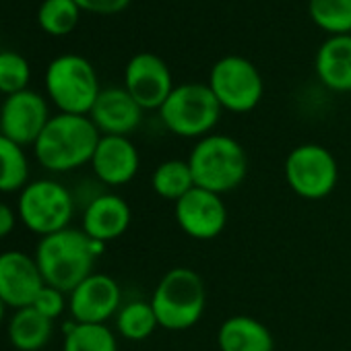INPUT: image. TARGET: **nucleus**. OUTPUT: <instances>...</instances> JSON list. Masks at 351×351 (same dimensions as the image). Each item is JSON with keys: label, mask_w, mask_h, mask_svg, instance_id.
<instances>
[{"label": "nucleus", "mask_w": 351, "mask_h": 351, "mask_svg": "<svg viewBox=\"0 0 351 351\" xmlns=\"http://www.w3.org/2000/svg\"><path fill=\"white\" fill-rule=\"evenodd\" d=\"M101 132L89 116L56 114L34 143L36 161L50 173H69L91 163Z\"/></svg>", "instance_id": "obj_1"}, {"label": "nucleus", "mask_w": 351, "mask_h": 351, "mask_svg": "<svg viewBox=\"0 0 351 351\" xmlns=\"http://www.w3.org/2000/svg\"><path fill=\"white\" fill-rule=\"evenodd\" d=\"M104 246L106 244L87 238L83 230L66 228L40 238L34 256L46 285L71 293L93 273L95 258L104 252Z\"/></svg>", "instance_id": "obj_2"}, {"label": "nucleus", "mask_w": 351, "mask_h": 351, "mask_svg": "<svg viewBox=\"0 0 351 351\" xmlns=\"http://www.w3.org/2000/svg\"><path fill=\"white\" fill-rule=\"evenodd\" d=\"M207 291L203 277L189 267L169 269L151 295V308L159 326L167 330H186L205 312Z\"/></svg>", "instance_id": "obj_3"}, {"label": "nucleus", "mask_w": 351, "mask_h": 351, "mask_svg": "<svg viewBox=\"0 0 351 351\" xmlns=\"http://www.w3.org/2000/svg\"><path fill=\"white\" fill-rule=\"evenodd\" d=\"M189 165L199 189L223 195L244 182L248 155L236 138L228 134H207L195 145Z\"/></svg>", "instance_id": "obj_4"}, {"label": "nucleus", "mask_w": 351, "mask_h": 351, "mask_svg": "<svg viewBox=\"0 0 351 351\" xmlns=\"http://www.w3.org/2000/svg\"><path fill=\"white\" fill-rule=\"evenodd\" d=\"M48 99L58 108L60 114L89 116L101 85L93 64L79 54L56 56L44 77Z\"/></svg>", "instance_id": "obj_5"}, {"label": "nucleus", "mask_w": 351, "mask_h": 351, "mask_svg": "<svg viewBox=\"0 0 351 351\" xmlns=\"http://www.w3.org/2000/svg\"><path fill=\"white\" fill-rule=\"evenodd\" d=\"M75 207L73 193L54 178L32 180L19 193L15 205L19 221L40 238L66 230L75 217Z\"/></svg>", "instance_id": "obj_6"}, {"label": "nucleus", "mask_w": 351, "mask_h": 351, "mask_svg": "<svg viewBox=\"0 0 351 351\" xmlns=\"http://www.w3.org/2000/svg\"><path fill=\"white\" fill-rule=\"evenodd\" d=\"M221 110L209 85L184 83L173 87L159 108V116L169 132L184 138H203L219 122Z\"/></svg>", "instance_id": "obj_7"}, {"label": "nucleus", "mask_w": 351, "mask_h": 351, "mask_svg": "<svg viewBox=\"0 0 351 351\" xmlns=\"http://www.w3.org/2000/svg\"><path fill=\"white\" fill-rule=\"evenodd\" d=\"M223 110L246 114L254 110L265 93V83L258 69L244 56L219 58L209 75L207 83Z\"/></svg>", "instance_id": "obj_8"}, {"label": "nucleus", "mask_w": 351, "mask_h": 351, "mask_svg": "<svg viewBox=\"0 0 351 351\" xmlns=\"http://www.w3.org/2000/svg\"><path fill=\"white\" fill-rule=\"evenodd\" d=\"M339 167L332 153L316 143H306L289 151L285 159V180L289 189L308 201L324 199L332 193Z\"/></svg>", "instance_id": "obj_9"}, {"label": "nucleus", "mask_w": 351, "mask_h": 351, "mask_svg": "<svg viewBox=\"0 0 351 351\" xmlns=\"http://www.w3.org/2000/svg\"><path fill=\"white\" fill-rule=\"evenodd\" d=\"M50 118L48 99L34 89H25L7 95L0 106V134L21 147H34Z\"/></svg>", "instance_id": "obj_10"}, {"label": "nucleus", "mask_w": 351, "mask_h": 351, "mask_svg": "<svg viewBox=\"0 0 351 351\" xmlns=\"http://www.w3.org/2000/svg\"><path fill=\"white\" fill-rule=\"evenodd\" d=\"M120 308V285L106 273H91L69 293L71 318L81 324H106Z\"/></svg>", "instance_id": "obj_11"}, {"label": "nucleus", "mask_w": 351, "mask_h": 351, "mask_svg": "<svg viewBox=\"0 0 351 351\" xmlns=\"http://www.w3.org/2000/svg\"><path fill=\"white\" fill-rule=\"evenodd\" d=\"M124 89L143 110H159L173 91L171 71L157 54H134L124 69Z\"/></svg>", "instance_id": "obj_12"}, {"label": "nucleus", "mask_w": 351, "mask_h": 351, "mask_svg": "<svg viewBox=\"0 0 351 351\" xmlns=\"http://www.w3.org/2000/svg\"><path fill=\"white\" fill-rule=\"evenodd\" d=\"M173 215L180 230L195 240H213L228 223V209L221 195L199 186L186 193L180 201H176Z\"/></svg>", "instance_id": "obj_13"}, {"label": "nucleus", "mask_w": 351, "mask_h": 351, "mask_svg": "<svg viewBox=\"0 0 351 351\" xmlns=\"http://www.w3.org/2000/svg\"><path fill=\"white\" fill-rule=\"evenodd\" d=\"M46 285L36 256L23 250L0 252V300L7 308L19 310L32 306Z\"/></svg>", "instance_id": "obj_14"}, {"label": "nucleus", "mask_w": 351, "mask_h": 351, "mask_svg": "<svg viewBox=\"0 0 351 351\" xmlns=\"http://www.w3.org/2000/svg\"><path fill=\"white\" fill-rule=\"evenodd\" d=\"M138 163V151L128 136L101 134L89 165L101 184L124 186L136 176Z\"/></svg>", "instance_id": "obj_15"}, {"label": "nucleus", "mask_w": 351, "mask_h": 351, "mask_svg": "<svg viewBox=\"0 0 351 351\" xmlns=\"http://www.w3.org/2000/svg\"><path fill=\"white\" fill-rule=\"evenodd\" d=\"M143 108L124 87H106L97 95L89 118L101 134L128 136L143 120Z\"/></svg>", "instance_id": "obj_16"}, {"label": "nucleus", "mask_w": 351, "mask_h": 351, "mask_svg": "<svg viewBox=\"0 0 351 351\" xmlns=\"http://www.w3.org/2000/svg\"><path fill=\"white\" fill-rule=\"evenodd\" d=\"M130 219V207L122 197L114 193H101L87 201L81 219V230L87 238L108 244L126 234Z\"/></svg>", "instance_id": "obj_17"}, {"label": "nucleus", "mask_w": 351, "mask_h": 351, "mask_svg": "<svg viewBox=\"0 0 351 351\" xmlns=\"http://www.w3.org/2000/svg\"><path fill=\"white\" fill-rule=\"evenodd\" d=\"M314 69L322 85L330 91H351V36L326 38L314 58Z\"/></svg>", "instance_id": "obj_18"}, {"label": "nucleus", "mask_w": 351, "mask_h": 351, "mask_svg": "<svg viewBox=\"0 0 351 351\" xmlns=\"http://www.w3.org/2000/svg\"><path fill=\"white\" fill-rule=\"evenodd\" d=\"M217 343L221 351H273L275 345L271 330L246 314L228 318L217 332Z\"/></svg>", "instance_id": "obj_19"}, {"label": "nucleus", "mask_w": 351, "mask_h": 351, "mask_svg": "<svg viewBox=\"0 0 351 351\" xmlns=\"http://www.w3.org/2000/svg\"><path fill=\"white\" fill-rule=\"evenodd\" d=\"M54 332V320L40 314L34 306L13 310L7 322L9 343L17 351H42Z\"/></svg>", "instance_id": "obj_20"}, {"label": "nucleus", "mask_w": 351, "mask_h": 351, "mask_svg": "<svg viewBox=\"0 0 351 351\" xmlns=\"http://www.w3.org/2000/svg\"><path fill=\"white\" fill-rule=\"evenodd\" d=\"M32 165L25 147L0 134V195L21 193L32 180Z\"/></svg>", "instance_id": "obj_21"}, {"label": "nucleus", "mask_w": 351, "mask_h": 351, "mask_svg": "<svg viewBox=\"0 0 351 351\" xmlns=\"http://www.w3.org/2000/svg\"><path fill=\"white\" fill-rule=\"evenodd\" d=\"M151 186L157 193V197L165 201H180L186 193H191L195 184V176L189 165V161L182 159H167L159 163L153 171Z\"/></svg>", "instance_id": "obj_22"}, {"label": "nucleus", "mask_w": 351, "mask_h": 351, "mask_svg": "<svg viewBox=\"0 0 351 351\" xmlns=\"http://www.w3.org/2000/svg\"><path fill=\"white\" fill-rule=\"evenodd\" d=\"M62 351H118V341L106 324H81L73 320L64 326Z\"/></svg>", "instance_id": "obj_23"}, {"label": "nucleus", "mask_w": 351, "mask_h": 351, "mask_svg": "<svg viewBox=\"0 0 351 351\" xmlns=\"http://www.w3.org/2000/svg\"><path fill=\"white\" fill-rule=\"evenodd\" d=\"M157 326L159 322L151 308V302H143V300L128 302L116 314L118 335L128 341H145L155 332Z\"/></svg>", "instance_id": "obj_24"}, {"label": "nucleus", "mask_w": 351, "mask_h": 351, "mask_svg": "<svg viewBox=\"0 0 351 351\" xmlns=\"http://www.w3.org/2000/svg\"><path fill=\"white\" fill-rule=\"evenodd\" d=\"M81 13L75 0H44L38 9V25L44 34L62 38L75 32Z\"/></svg>", "instance_id": "obj_25"}, {"label": "nucleus", "mask_w": 351, "mask_h": 351, "mask_svg": "<svg viewBox=\"0 0 351 351\" xmlns=\"http://www.w3.org/2000/svg\"><path fill=\"white\" fill-rule=\"evenodd\" d=\"M310 19L330 36H351V0H308Z\"/></svg>", "instance_id": "obj_26"}, {"label": "nucleus", "mask_w": 351, "mask_h": 351, "mask_svg": "<svg viewBox=\"0 0 351 351\" xmlns=\"http://www.w3.org/2000/svg\"><path fill=\"white\" fill-rule=\"evenodd\" d=\"M32 81V66L27 58L13 50L0 52V93L13 95L19 91L29 89Z\"/></svg>", "instance_id": "obj_27"}, {"label": "nucleus", "mask_w": 351, "mask_h": 351, "mask_svg": "<svg viewBox=\"0 0 351 351\" xmlns=\"http://www.w3.org/2000/svg\"><path fill=\"white\" fill-rule=\"evenodd\" d=\"M40 314H44L50 320H56L64 314V310H69V293L52 287V285H44L40 289V293L36 295L34 304H32Z\"/></svg>", "instance_id": "obj_28"}, {"label": "nucleus", "mask_w": 351, "mask_h": 351, "mask_svg": "<svg viewBox=\"0 0 351 351\" xmlns=\"http://www.w3.org/2000/svg\"><path fill=\"white\" fill-rule=\"evenodd\" d=\"M81 11L93 15H118L132 0H75Z\"/></svg>", "instance_id": "obj_29"}, {"label": "nucleus", "mask_w": 351, "mask_h": 351, "mask_svg": "<svg viewBox=\"0 0 351 351\" xmlns=\"http://www.w3.org/2000/svg\"><path fill=\"white\" fill-rule=\"evenodd\" d=\"M17 223H19L17 209L11 207V205L5 203V201H0V240L9 238V236L15 232Z\"/></svg>", "instance_id": "obj_30"}, {"label": "nucleus", "mask_w": 351, "mask_h": 351, "mask_svg": "<svg viewBox=\"0 0 351 351\" xmlns=\"http://www.w3.org/2000/svg\"><path fill=\"white\" fill-rule=\"evenodd\" d=\"M7 306H5V302L3 300H0V324H3V320H5V316H7Z\"/></svg>", "instance_id": "obj_31"}]
</instances>
